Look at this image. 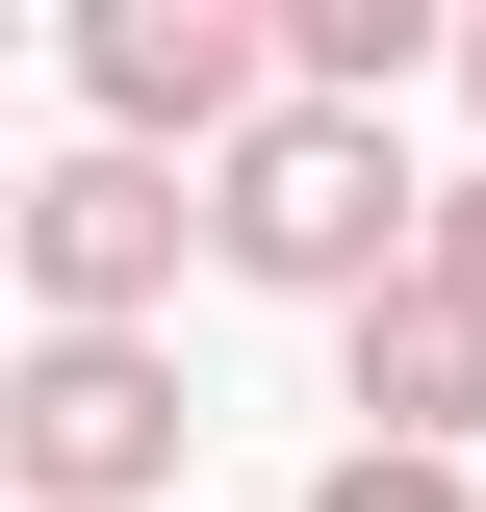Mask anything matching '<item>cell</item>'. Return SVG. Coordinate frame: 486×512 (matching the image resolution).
Wrapping results in <instances>:
<instances>
[{"label": "cell", "mask_w": 486, "mask_h": 512, "mask_svg": "<svg viewBox=\"0 0 486 512\" xmlns=\"http://www.w3.org/2000/svg\"><path fill=\"white\" fill-rule=\"evenodd\" d=\"M359 461H461V410H486V333L435 308V282H359Z\"/></svg>", "instance_id": "5"}, {"label": "cell", "mask_w": 486, "mask_h": 512, "mask_svg": "<svg viewBox=\"0 0 486 512\" xmlns=\"http://www.w3.org/2000/svg\"><path fill=\"white\" fill-rule=\"evenodd\" d=\"M154 461H180V359L154 333H52L0 384V487L26 512H154Z\"/></svg>", "instance_id": "2"}, {"label": "cell", "mask_w": 486, "mask_h": 512, "mask_svg": "<svg viewBox=\"0 0 486 512\" xmlns=\"http://www.w3.org/2000/svg\"><path fill=\"white\" fill-rule=\"evenodd\" d=\"M410 205H435V180L384 154L359 103H256L231 154L180 180V231H205V256H256V282H307V308H359V282H410Z\"/></svg>", "instance_id": "1"}, {"label": "cell", "mask_w": 486, "mask_h": 512, "mask_svg": "<svg viewBox=\"0 0 486 512\" xmlns=\"http://www.w3.org/2000/svg\"><path fill=\"white\" fill-rule=\"evenodd\" d=\"M461 77H486V26H461Z\"/></svg>", "instance_id": "8"}, {"label": "cell", "mask_w": 486, "mask_h": 512, "mask_svg": "<svg viewBox=\"0 0 486 512\" xmlns=\"http://www.w3.org/2000/svg\"><path fill=\"white\" fill-rule=\"evenodd\" d=\"M307 512H486V487H461V461H333Z\"/></svg>", "instance_id": "7"}, {"label": "cell", "mask_w": 486, "mask_h": 512, "mask_svg": "<svg viewBox=\"0 0 486 512\" xmlns=\"http://www.w3.org/2000/svg\"><path fill=\"white\" fill-rule=\"evenodd\" d=\"M77 77H103V154H154V180H180V154H231V128H256V77H282V52H256L231 0H103V26H77Z\"/></svg>", "instance_id": "4"}, {"label": "cell", "mask_w": 486, "mask_h": 512, "mask_svg": "<svg viewBox=\"0 0 486 512\" xmlns=\"http://www.w3.org/2000/svg\"><path fill=\"white\" fill-rule=\"evenodd\" d=\"M410 282H435V308L486 333V180H461V205H410Z\"/></svg>", "instance_id": "6"}, {"label": "cell", "mask_w": 486, "mask_h": 512, "mask_svg": "<svg viewBox=\"0 0 486 512\" xmlns=\"http://www.w3.org/2000/svg\"><path fill=\"white\" fill-rule=\"evenodd\" d=\"M0 256L52 282V333H154V282H180V180H154V154H52V180H0Z\"/></svg>", "instance_id": "3"}]
</instances>
